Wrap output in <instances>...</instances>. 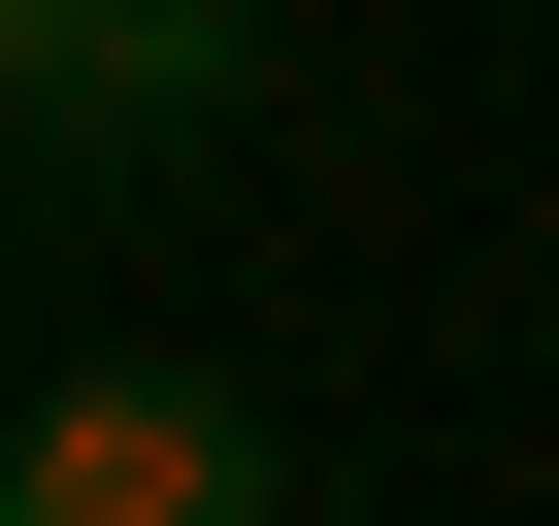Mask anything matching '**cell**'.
I'll list each match as a JSON object with an SVG mask.
<instances>
[{
  "label": "cell",
  "mask_w": 559,
  "mask_h": 526,
  "mask_svg": "<svg viewBox=\"0 0 559 526\" xmlns=\"http://www.w3.org/2000/svg\"><path fill=\"white\" fill-rule=\"evenodd\" d=\"M263 493H297V428L198 395V362H67L0 428V526H263Z\"/></svg>",
  "instance_id": "1"
},
{
  "label": "cell",
  "mask_w": 559,
  "mask_h": 526,
  "mask_svg": "<svg viewBox=\"0 0 559 526\" xmlns=\"http://www.w3.org/2000/svg\"><path fill=\"white\" fill-rule=\"evenodd\" d=\"M230 67H263V0H99L34 132H230Z\"/></svg>",
  "instance_id": "2"
},
{
  "label": "cell",
  "mask_w": 559,
  "mask_h": 526,
  "mask_svg": "<svg viewBox=\"0 0 559 526\" xmlns=\"http://www.w3.org/2000/svg\"><path fill=\"white\" fill-rule=\"evenodd\" d=\"M67 34H99V0H0V99H67Z\"/></svg>",
  "instance_id": "3"
}]
</instances>
